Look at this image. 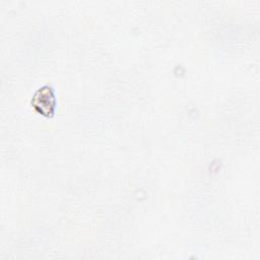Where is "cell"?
<instances>
[{
    "mask_svg": "<svg viewBox=\"0 0 260 260\" xmlns=\"http://www.w3.org/2000/svg\"><path fill=\"white\" fill-rule=\"evenodd\" d=\"M31 105L42 115L51 116L54 113L56 106L55 92L53 88L48 85L39 88L31 100Z\"/></svg>",
    "mask_w": 260,
    "mask_h": 260,
    "instance_id": "obj_1",
    "label": "cell"
}]
</instances>
